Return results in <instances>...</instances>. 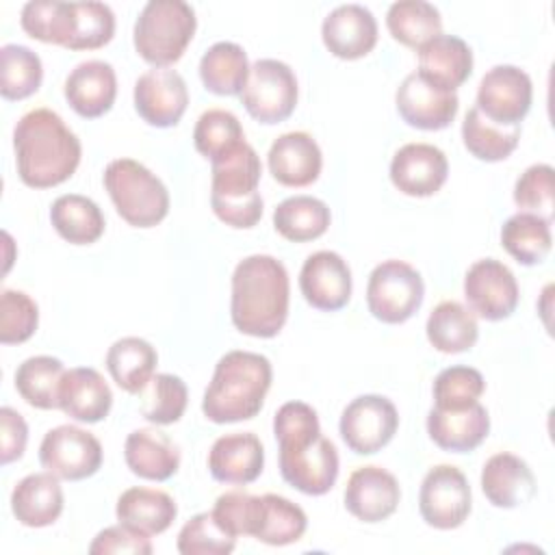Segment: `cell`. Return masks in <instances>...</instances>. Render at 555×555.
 <instances>
[{"mask_svg": "<svg viewBox=\"0 0 555 555\" xmlns=\"http://www.w3.org/2000/svg\"><path fill=\"white\" fill-rule=\"evenodd\" d=\"M13 147L17 173L33 189H50L69 180L82 156L78 137L50 108H33L20 117Z\"/></svg>", "mask_w": 555, "mask_h": 555, "instance_id": "6da1fadb", "label": "cell"}, {"mask_svg": "<svg viewBox=\"0 0 555 555\" xmlns=\"http://www.w3.org/2000/svg\"><path fill=\"white\" fill-rule=\"evenodd\" d=\"M288 273L286 267L267 254L243 258L232 273L230 317L241 334L273 338L288 317Z\"/></svg>", "mask_w": 555, "mask_h": 555, "instance_id": "7a4b0ae2", "label": "cell"}, {"mask_svg": "<svg viewBox=\"0 0 555 555\" xmlns=\"http://www.w3.org/2000/svg\"><path fill=\"white\" fill-rule=\"evenodd\" d=\"M271 362L254 351H228L219 358L202 399V412L212 423L254 418L271 388Z\"/></svg>", "mask_w": 555, "mask_h": 555, "instance_id": "3957f363", "label": "cell"}, {"mask_svg": "<svg viewBox=\"0 0 555 555\" xmlns=\"http://www.w3.org/2000/svg\"><path fill=\"white\" fill-rule=\"evenodd\" d=\"M262 165L256 150L241 141L223 156L212 160L210 206L212 212L232 228H254L262 217V197L258 193Z\"/></svg>", "mask_w": 555, "mask_h": 555, "instance_id": "277c9868", "label": "cell"}, {"mask_svg": "<svg viewBox=\"0 0 555 555\" xmlns=\"http://www.w3.org/2000/svg\"><path fill=\"white\" fill-rule=\"evenodd\" d=\"M197 17L184 0H150L134 22V48L154 67L176 63L191 43Z\"/></svg>", "mask_w": 555, "mask_h": 555, "instance_id": "5b68a950", "label": "cell"}, {"mask_svg": "<svg viewBox=\"0 0 555 555\" xmlns=\"http://www.w3.org/2000/svg\"><path fill=\"white\" fill-rule=\"evenodd\" d=\"M104 186L119 217L134 228H154L169 212L167 186L132 158L111 160L104 169Z\"/></svg>", "mask_w": 555, "mask_h": 555, "instance_id": "8992f818", "label": "cell"}, {"mask_svg": "<svg viewBox=\"0 0 555 555\" xmlns=\"http://www.w3.org/2000/svg\"><path fill=\"white\" fill-rule=\"evenodd\" d=\"M425 284L421 273L403 260L379 262L366 284L369 312L382 323H403L423 304Z\"/></svg>", "mask_w": 555, "mask_h": 555, "instance_id": "52a82bcc", "label": "cell"}, {"mask_svg": "<svg viewBox=\"0 0 555 555\" xmlns=\"http://www.w3.org/2000/svg\"><path fill=\"white\" fill-rule=\"evenodd\" d=\"M295 72L275 59H260L249 67L247 82L241 91L243 106L260 124H280L288 119L297 106Z\"/></svg>", "mask_w": 555, "mask_h": 555, "instance_id": "ba28073f", "label": "cell"}, {"mask_svg": "<svg viewBox=\"0 0 555 555\" xmlns=\"http://www.w3.org/2000/svg\"><path fill=\"white\" fill-rule=\"evenodd\" d=\"M280 473L295 490L321 496L330 492L338 477V453L323 436L280 444Z\"/></svg>", "mask_w": 555, "mask_h": 555, "instance_id": "9c48e42d", "label": "cell"}, {"mask_svg": "<svg viewBox=\"0 0 555 555\" xmlns=\"http://www.w3.org/2000/svg\"><path fill=\"white\" fill-rule=\"evenodd\" d=\"M399 427V414L390 399L382 395L356 397L340 414V438L358 455L382 451Z\"/></svg>", "mask_w": 555, "mask_h": 555, "instance_id": "30bf717a", "label": "cell"}, {"mask_svg": "<svg viewBox=\"0 0 555 555\" xmlns=\"http://www.w3.org/2000/svg\"><path fill=\"white\" fill-rule=\"evenodd\" d=\"M39 462L59 479L80 481L95 475L102 466V444L87 429L59 425L43 436Z\"/></svg>", "mask_w": 555, "mask_h": 555, "instance_id": "8fae6325", "label": "cell"}, {"mask_svg": "<svg viewBox=\"0 0 555 555\" xmlns=\"http://www.w3.org/2000/svg\"><path fill=\"white\" fill-rule=\"evenodd\" d=\"M418 509L434 529H455L470 514V486L464 473L451 464L429 468L421 483Z\"/></svg>", "mask_w": 555, "mask_h": 555, "instance_id": "7c38bea8", "label": "cell"}, {"mask_svg": "<svg viewBox=\"0 0 555 555\" xmlns=\"http://www.w3.org/2000/svg\"><path fill=\"white\" fill-rule=\"evenodd\" d=\"M533 87L527 72L516 65H494L477 89V108L499 126H520L531 108Z\"/></svg>", "mask_w": 555, "mask_h": 555, "instance_id": "4fadbf2b", "label": "cell"}, {"mask_svg": "<svg viewBox=\"0 0 555 555\" xmlns=\"http://www.w3.org/2000/svg\"><path fill=\"white\" fill-rule=\"evenodd\" d=\"M464 297L473 314L486 321H503L518 306V282L501 260L481 258L466 271Z\"/></svg>", "mask_w": 555, "mask_h": 555, "instance_id": "5bb4252c", "label": "cell"}, {"mask_svg": "<svg viewBox=\"0 0 555 555\" xmlns=\"http://www.w3.org/2000/svg\"><path fill=\"white\" fill-rule=\"evenodd\" d=\"M189 104L184 78L169 67H154L134 82V108L143 121L156 128L176 126Z\"/></svg>", "mask_w": 555, "mask_h": 555, "instance_id": "9a60e30c", "label": "cell"}, {"mask_svg": "<svg viewBox=\"0 0 555 555\" xmlns=\"http://www.w3.org/2000/svg\"><path fill=\"white\" fill-rule=\"evenodd\" d=\"M304 299L323 312H336L351 299V271L336 251H314L306 258L299 273Z\"/></svg>", "mask_w": 555, "mask_h": 555, "instance_id": "2e32d148", "label": "cell"}, {"mask_svg": "<svg viewBox=\"0 0 555 555\" xmlns=\"http://www.w3.org/2000/svg\"><path fill=\"white\" fill-rule=\"evenodd\" d=\"M401 119L418 130H442L455 115L460 100L453 91H442L421 78L416 72L408 74L395 95Z\"/></svg>", "mask_w": 555, "mask_h": 555, "instance_id": "e0dca14e", "label": "cell"}, {"mask_svg": "<svg viewBox=\"0 0 555 555\" xmlns=\"http://www.w3.org/2000/svg\"><path fill=\"white\" fill-rule=\"evenodd\" d=\"M449 163L442 150L429 143H405L390 160L392 184L410 197H429L442 189Z\"/></svg>", "mask_w": 555, "mask_h": 555, "instance_id": "ac0fdd59", "label": "cell"}, {"mask_svg": "<svg viewBox=\"0 0 555 555\" xmlns=\"http://www.w3.org/2000/svg\"><path fill=\"white\" fill-rule=\"evenodd\" d=\"M401 499L399 481L382 466L356 468L345 488V507L362 522H379L395 514Z\"/></svg>", "mask_w": 555, "mask_h": 555, "instance_id": "d6986e66", "label": "cell"}, {"mask_svg": "<svg viewBox=\"0 0 555 555\" xmlns=\"http://www.w3.org/2000/svg\"><path fill=\"white\" fill-rule=\"evenodd\" d=\"M321 37L334 56L356 61L375 48L377 22L362 4H340L323 20Z\"/></svg>", "mask_w": 555, "mask_h": 555, "instance_id": "ffe728a7", "label": "cell"}, {"mask_svg": "<svg viewBox=\"0 0 555 555\" xmlns=\"http://www.w3.org/2000/svg\"><path fill=\"white\" fill-rule=\"evenodd\" d=\"M264 449L256 434L236 431L215 440L208 453V470L221 483L245 486L260 477Z\"/></svg>", "mask_w": 555, "mask_h": 555, "instance_id": "44dd1931", "label": "cell"}, {"mask_svg": "<svg viewBox=\"0 0 555 555\" xmlns=\"http://www.w3.org/2000/svg\"><path fill=\"white\" fill-rule=\"evenodd\" d=\"M69 106L85 119L102 117L111 111L117 95V76L111 63L91 59L78 63L65 80Z\"/></svg>", "mask_w": 555, "mask_h": 555, "instance_id": "7402d4cb", "label": "cell"}, {"mask_svg": "<svg viewBox=\"0 0 555 555\" xmlns=\"http://www.w3.org/2000/svg\"><path fill=\"white\" fill-rule=\"evenodd\" d=\"M473 72V52L455 35H438L418 48V76L442 91H453L468 80Z\"/></svg>", "mask_w": 555, "mask_h": 555, "instance_id": "603a6c76", "label": "cell"}, {"mask_svg": "<svg viewBox=\"0 0 555 555\" xmlns=\"http://www.w3.org/2000/svg\"><path fill=\"white\" fill-rule=\"evenodd\" d=\"M488 431L490 416L479 401L460 410L431 408L427 414V434L444 451L468 453L488 438Z\"/></svg>", "mask_w": 555, "mask_h": 555, "instance_id": "cb8c5ba5", "label": "cell"}, {"mask_svg": "<svg viewBox=\"0 0 555 555\" xmlns=\"http://www.w3.org/2000/svg\"><path fill=\"white\" fill-rule=\"evenodd\" d=\"M271 176L284 186L312 184L323 167L319 143L308 132H286L269 147Z\"/></svg>", "mask_w": 555, "mask_h": 555, "instance_id": "d4e9b609", "label": "cell"}, {"mask_svg": "<svg viewBox=\"0 0 555 555\" xmlns=\"http://www.w3.org/2000/svg\"><path fill=\"white\" fill-rule=\"evenodd\" d=\"M113 405V392L104 377L91 366H76L65 371L59 408L78 423H98L106 418Z\"/></svg>", "mask_w": 555, "mask_h": 555, "instance_id": "484cf974", "label": "cell"}, {"mask_svg": "<svg viewBox=\"0 0 555 555\" xmlns=\"http://www.w3.org/2000/svg\"><path fill=\"white\" fill-rule=\"evenodd\" d=\"M481 490L494 507L512 509L535 494V477L525 460L503 451L483 464Z\"/></svg>", "mask_w": 555, "mask_h": 555, "instance_id": "4316f807", "label": "cell"}, {"mask_svg": "<svg viewBox=\"0 0 555 555\" xmlns=\"http://www.w3.org/2000/svg\"><path fill=\"white\" fill-rule=\"evenodd\" d=\"M11 512L24 527H48L63 512V490L52 473H33L11 492Z\"/></svg>", "mask_w": 555, "mask_h": 555, "instance_id": "83f0119b", "label": "cell"}, {"mask_svg": "<svg viewBox=\"0 0 555 555\" xmlns=\"http://www.w3.org/2000/svg\"><path fill=\"white\" fill-rule=\"evenodd\" d=\"M128 468L150 481H167L178 473L180 451L173 440L158 429H134L124 444Z\"/></svg>", "mask_w": 555, "mask_h": 555, "instance_id": "f1b7e54d", "label": "cell"}, {"mask_svg": "<svg viewBox=\"0 0 555 555\" xmlns=\"http://www.w3.org/2000/svg\"><path fill=\"white\" fill-rule=\"evenodd\" d=\"M117 520L145 535L163 533L171 527L178 516L176 501L154 488H128L117 499Z\"/></svg>", "mask_w": 555, "mask_h": 555, "instance_id": "f546056e", "label": "cell"}, {"mask_svg": "<svg viewBox=\"0 0 555 555\" xmlns=\"http://www.w3.org/2000/svg\"><path fill=\"white\" fill-rule=\"evenodd\" d=\"M156 362V349L139 336H124L115 340L106 353V369L113 382L130 395H139L147 386L154 377Z\"/></svg>", "mask_w": 555, "mask_h": 555, "instance_id": "4dcf8cb0", "label": "cell"}, {"mask_svg": "<svg viewBox=\"0 0 555 555\" xmlns=\"http://www.w3.org/2000/svg\"><path fill=\"white\" fill-rule=\"evenodd\" d=\"M50 221L59 236L72 245H89L104 234V215L100 206L78 193L56 197L50 208Z\"/></svg>", "mask_w": 555, "mask_h": 555, "instance_id": "1f68e13d", "label": "cell"}, {"mask_svg": "<svg viewBox=\"0 0 555 555\" xmlns=\"http://www.w3.org/2000/svg\"><path fill=\"white\" fill-rule=\"evenodd\" d=\"M427 340L442 353L468 351L479 336L475 314L460 301H440L425 325Z\"/></svg>", "mask_w": 555, "mask_h": 555, "instance_id": "d6a6232c", "label": "cell"}, {"mask_svg": "<svg viewBox=\"0 0 555 555\" xmlns=\"http://www.w3.org/2000/svg\"><path fill=\"white\" fill-rule=\"evenodd\" d=\"M247 76V54L238 43L232 41L210 46L199 61V78L204 87L217 95H241Z\"/></svg>", "mask_w": 555, "mask_h": 555, "instance_id": "836d02e7", "label": "cell"}, {"mask_svg": "<svg viewBox=\"0 0 555 555\" xmlns=\"http://www.w3.org/2000/svg\"><path fill=\"white\" fill-rule=\"evenodd\" d=\"M330 208L325 202L310 195H295L280 202L273 210V228L280 236L293 243L314 241L330 225Z\"/></svg>", "mask_w": 555, "mask_h": 555, "instance_id": "e575fe53", "label": "cell"}, {"mask_svg": "<svg viewBox=\"0 0 555 555\" xmlns=\"http://www.w3.org/2000/svg\"><path fill=\"white\" fill-rule=\"evenodd\" d=\"M464 147L479 160H505L520 141V126H499L473 106L462 121Z\"/></svg>", "mask_w": 555, "mask_h": 555, "instance_id": "d590c367", "label": "cell"}, {"mask_svg": "<svg viewBox=\"0 0 555 555\" xmlns=\"http://www.w3.org/2000/svg\"><path fill=\"white\" fill-rule=\"evenodd\" d=\"M551 221L533 212H516L501 228V245L520 264H538L551 251Z\"/></svg>", "mask_w": 555, "mask_h": 555, "instance_id": "8d00e7d4", "label": "cell"}, {"mask_svg": "<svg viewBox=\"0 0 555 555\" xmlns=\"http://www.w3.org/2000/svg\"><path fill=\"white\" fill-rule=\"evenodd\" d=\"M65 375V366L52 356H33L24 360L15 371V390L20 397L39 410L59 408V390Z\"/></svg>", "mask_w": 555, "mask_h": 555, "instance_id": "74e56055", "label": "cell"}, {"mask_svg": "<svg viewBox=\"0 0 555 555\" xmlns=\"http://www.w3.org/2000/svg\"><path fill=\"white\" fill-rule=\"evenodd\" d=\"M386 26L392 39L416 50L442 33L438 9L425 0H399L390 4Z\"/></svg>", "mask_w": 555, "mask_h": 555, "instance_id": "f35d334b", "label": "cell"}, {"mask_svg": "<svg viewBox=\"0 0 555 555\" xmlns=\"http://www.w3.org/2000/svg\"><path fill=\"white\" fill-rule=\"evenodd\" d=\"M22 28L43 43L67 48L74 37V2L33 0L22 9Z\"/></svg>", "mask_w": 555, "mask_h": 555, "instance_id": "ab89813d", "label": "cell"}, {"mask_svg": "<svg viewBox=\"0 0 555 555\" xmlns=\"http://www.w3.org/2000/svg\"><path fill=\"white\" fill-rule=\"evenodd\" d=\"M41 59L26 46L7 43L0 50V93L4 100H24L39 91Z\"/></svg>", "mask_w": 555, "mask_h": 555, "instance_id": "60d3db41", "label": "cell"}, {"mask_svg": "<svg viewBox=\"0 0 555 555\" xmlns=\"http://www.w3.org/2000/svg\"><path fill=\"white\" fill-rule=\"evenodd\" d=\"M189 401L186 384L171 373H156L139 392V412L154 425H171L182 418Z\"/></svg>", "mask_w": 555, "mask_h": 555, "instance_id": "b9f144b4", "label": "cell"}, {"mask_svg": "<svg viewBox=\"0 0 555 555\" xmlns=\"http://www.w3.org/2000/svg\"><path fill=\"white\" fill-rule=\"evenodd\" d=\"M306 527V512L297 503L280 494H262V514L258 531L254 535L256 540L271 546H286L301 540Z\"/></svg>", "mask_w": 555, "mask_h": 555, "instance_id": "7bdbcfd3", "label": "cell"}, {"mask_svg": "<svg viewBox=\"0 0 555 555\" xmlns=\"http://www.w3.org/2000/svg\"><path fill=\"white\" fill-rule=\"evenodd\" d=\"M245 141L241 121L236 115L223 108H210L199 115L195 130H193V143L195 150L206 156L210 163L219 156H223L228 150Z\"/></svg>", "mask_w": 555, "mask_h": 555, "instance_id": "ee69618b", "label": "cell"}, {"mask_svg": "<svg viewBox=\"0 0 555 555\" xmlns=\"http://www.w3.org/2000/svg\"><path fill=\"white\" fill-rule=\"evenodd\" d=\"M234 544L236 538L217 522L212 512L195 514L178 533V551L182 555H228Z\"/></svg>", "mask_w": 555, "mask_h": 555, "instance_id": "f6af8a7d", "label": "cell"}, {"mask_svg": "<svg viewBox=\"0 0 555 555\" xmlns=\"http://www.w3.org/2000/svg\"><path fill=\"white\" fill-rule=\"evenodd\" d=\"M486 390L483 375L470 366H449L434 379V408L460 410L479 401Z\"/></svg>", "mask_w": 555, "mask_h": 555, "instance_id": "bcb514c9", "label": "cell"}, {"mask_svg": "<svg viewBox=\"0 0 555 555\" xmlns=\"http://www.w3.org/2000/svg\"><path fill=\"white\" fill-rule=\"evenodd\" d=\"M115 15L104 2H74V37L67 50H98L113 39Z\"/></svg>", "mask_w": 555, "mask_h": 555, "instance_id": "7dc6e473", "label": "cell"}, {"mask_svg": "<svg viewBox=\"0 0 555 555\" xmlns=\"http://www.w3.org/2000/svg\"><path fill=\"white\" fill-rule=\"evenodd\" d=\"M39 323L37 304L22 291L4 288L0 295V343L20 345L28 340Z\"/></svg>", "mask_w": 555, "mask_h": 555, "instance_id": "c3c4849f", "label": "cell"}, {"mask_svg": "<svg viewBox=\"0 0 555 555\" xmlns=\"http://www.w3.org/2000/svg\"><path fill=\"white\" fill-rule=\"evenodd\" d=\"M260 514H262V496H254L238 490L221 494L212 507V516L217 518V522L234 538L238 535L254 538L260 525Z\"/></svg>", "mask_w": 555, "mask_h": 555, "instance_id": "681fc988", "label": "cell"}, {"mask_svg": "<svg viewBox=\"0 0 555 555\" xmlns=\"http://www.w3.org/2000/svg\"><path fill=\"white\" fill-rule=\"evenodd\" d=\"M514 202L522 212H533L551 221L553 215V167L538 163L525 169L514 184Z\"/></svg>", "mask_w": 555, "mask_h": 555, "instance_id": "f907efd6", "label": "cell"}, {"mask_svg": "<svg viewBox=\"0 0 555 555\" xmlns=\"http://www.w3.org/2000/svg\"><path fill=\"white\" fill-rule=\"evenodd\" d=\"M91 555H108V553H130V555H150L152 553V542L150 535L134 531L126 525H115V527H106L102 529L91 546H89Z\"/></svg>", "mask_w": 555, "mask_h": 555, "instance_id": "816d5d0a", "label": "cell"}, {"mask_svg": "<svg viewBox=\"0 0 555 555\" xmlns=\"http://www.w3.org/2000/svg\"><path fill=\"white\" fill-rule=\"evenodd\" d=\"M28 442V427L20 412L4 405L0 408V462L7 466L24 455Z\"/></svg>", "mask_w": 555, "mask_h": 555, "instance_id": "f5cc1de1", "label": "cell"}]
</instances>
